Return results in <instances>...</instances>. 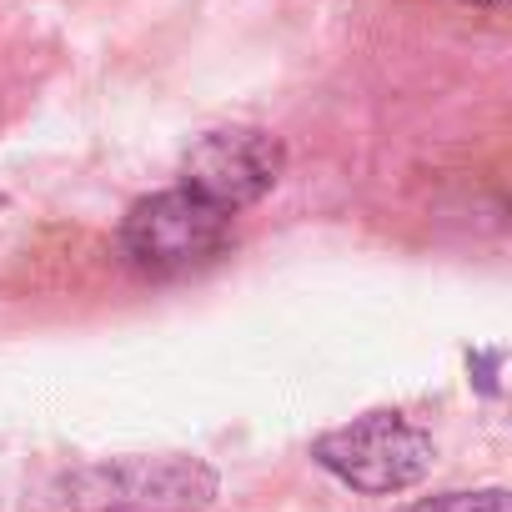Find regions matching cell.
<instances>
[{
  "label": "cell",
  "instance_id": "8992f818",
  "mask_svg": "<svg viewBox=\"0 0 512 512\" xmlns=\"http://www.w3.org/2000/svg\"><path fill=\"white\" fill-rule=\"evenodd\" d=\"M467 6H482V11H502L507 0H467Z\"/></svg>",
  "mask_w": 512,
  "mask_h": 512
},
{
  "label": "cell",
  "instance_id": "6da1fadb",
  "mask_svg": "<svg viewBox=\"0 0 512 512\" xmlns=\"http://www.w3.org/2000/svg\"><path fill=\"white\" fill-rule=\"evenodd\" d=\"M231 211L196 196L191 186H171L141 196L121 221V256L141 277H186L221 262L231 246Z\"/></svg>",
  "mask_w": 512,
  "mask_h": 512
},
{
  "label": "cell",
  "instance_id": "277c9868",
  "mask_svg": "<svg viewBox=\"0 0 512 512\" xmlns=\"http://www.w3.org/2000/svg\"><path fill=\"white\" fill-rule=\"evenodd\" d=\"M277 176H282V146L277 136L256 126L206 131L181 161V186H191L196 196L216 201L231 216L251 201H262L277 186Z\"/></svg>",
  "mask_w": 512,
  "mask_h": 512
},
{
  "label": "cell",
  "instance_id": "3957f363",
  "mask_svg": "<svg viewBox=\"0 0 512 512\" xmlns=\"http://www.w3.org/2000/svg\"><path fill=\"white\" fill-rule=\"evenodd\" d=\"M312 462L357 492H402L432 467V442L402 412H367L312 442Z\"/></svg>",
  "mask_w": 512,
  "mask_h": 512
},
{
  "label": "cell",
  "instance_id": "7a4b0ae2",
  "mask_svg": "<svg viewBox=\"0 0 512 512\" xmlns=\"http://www.w3.org/2000/svg\"><path fill=\"white\" fill-rule=\"evenodd\" d=\"M216 497V472L196 457H121L81 467L61 482L71 512H201Z\"/></svg>",
  "mask_w": 512,
  "mask_h": 512
},
{
  "label": "cell",
  "instance_id": "5b68a950",
  "mask_svg": "<svg viewBox=\"0 0 512 512\" xmlns=\"http://www.w3.org/2000/svg\"><path fill=\"white\" fill-rule=\"evenodd\" d=\"M392 512H507V492L502 487H477V492H442V497H422Z\"/></svg>",
  "mask_w": 512,
  "mask_h": 512
}]
</instances>
